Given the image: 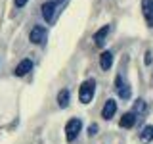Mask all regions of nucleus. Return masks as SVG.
<instances>
[{
  "label": "nucleus",
  "instance_id": "obj_13",
  "mask_svg": "<svg viewBox=\"0 0 153 144\" xmlns=\"http://www.w3.org/2000/svg\"><path fill=\"white\" fill-rule=\"evenodd\" d=\"M140 140H142L143 144H147V142L153 140V125H147V127L140 133Z\"/></svg>",
  "mask_w": 153,
  "mask_h": 144
},
{
  "label": "nucleus",
  "instance_id": "obj_8",
  "mask_svg": "<svg viewBox=\"0 0 153 144\" xmlns=\"http://www.w3.org/2000/svg\"><path fill=\"white\" fill-rule=\"evenodd\" d=\"M115 113H117V102H115V100H107V102L103 104V108H102V117L105 121H109Z\"/></svg>",
  "mask_w": 153,
  "mask_h": 144
},
{
  "label": "nucleus",
  "instance_id": "obj_6",
  "mask_svg": "<svg viewBox=\"0 0 153 144\" xmlns=\"http://www.w3.org/2000/svg\"><path fill=\"white\" fill-rule=\"evenodd\" d=\"M142 12L146 17V23L153 27V0H142Z\"/></svg>",
  "mask_w": 153,
  "mask_h": 144
},
{
  "label": "nucleus",
  "instance_id": "obj_5",
  "mask_svg": "<svg viewBox=\"0 0 153 144\" xmlns=\"http://www.w3.org/2000/svg\"><path fill=\"white\" fill-rule=\"evenodd\" d=\"M56 8H57V2L56 0H48V2L42 4V17L46 19L48 23H52L54 21V16H56Z\"/></svg>",
  "mask_w": 153,
  "mask_h": 144
},
{
  "label": "nucleus",
  "instance_id": "obj_1",
  "mask_svg": "<svg viewBox=\"0 0 153 144\" xmlns=\"http://www.w3.org/2000/svg\"><path fill=\"white\" fill-rule=\"evenodd\" d=\"M94 92H96V81L94 79L84 81V83L80 85V88H79V100L82 104H90L92 98H94Z\"/></svg>",
  "mask_w": 153,
  "mask_h": 144
},
{
  "label": "nucleus",
  "instance_id": "obj_3",
  "mask_svg": "<svg viewBox=\"0 0 153 144\" xmlns=\"http://www.w3.org/2000/svg\"><path fill=\"white\" fill-rule=\"evenodd\" d=\"M46 38H48V31L44 27H40V25L33 27L31 33H29V40H31L33 44H44Z\"/></svg>",
  "mask_w": 153,
  "mask_h": 144
},
{
  "label": "nucleus",
  "instance_id": "obj_4",
  "mask_svg": "<svg viewBox=\"0 0 153 144\" xmlns=\"http://www.w3.org/2000/svg\"><path fill=\"white\" fill-rule=\"evenodd\" d=\"M115 88H117V94L121 96L123 100H128V98L132 96L130 85H128L126 81L123 79V75H117V79H115Z\"/></svg>",
  "mask_w": 153,
  "mask_h": 144
},
{
  "label": "nucleus",
  "instance_id": "obj_9",
  "mask_svg": "<svg viewBox=\"0 0 153 144\" xmlns=\"http://www.w3.org/2000/svg\"><path fill=\"white\" fill-rule=\"evenodd\" d=\"M31 69H33V62L29 60V58H27V60H21L17 64V67H16V75L17 77H25Z\"/></svg>",
  "mask_w": 153,
  "mask_h": 144
},
{
  "label": "nucleus",
  "instance_id": "obj_2",
  "mask_svg": "<svg viewBox=\"0 0 153 144\" xmlns=\"http://www.w3.org/2000/svg\"><path fill=\"white\" fill-rule=\"evenodd\" d=\"M80 129H82V121L80 119H69L65 125V138L69 142H73L76 136H79V133H80Z\"/></svg>",
  "mask_w": 153,
  "mask_h": 144
},
{
  "label": "nucleus",
  "instance_id": "obj_12",
  "mask_svg": "<svg viewBox=\"0 0 153 144\" xmlns=\"http://www.w3.org/2000/svg\"><path fill=\"white\" fill-rule=\"evenodd\" d=\"M69 100H71L69 90L67 88L59 90V94H57V106H59V108H67V106H69Z\"/></svg>",
  "mask_w": 153,
  "mask_h": 144
},
{
  "label": "nucleus",
  "instance_id": "obj_7",
  "mask_svg": "<svg viewBox=\"0 0 153 144\" xmlns=\"http://www.w3.org/2000/svg\"><path fill=\"white\" fill-rule=\"evenodd\" d=\"M109 31H111V25H103L102 29H98V31H96V35H94V42H96V46H100V48H102V46L105 44Z\"/></svg>",
  "mask_w": 153,
  "mask_h": 144
},
{
  "label": "nucleus",
  "instance_id": "obj_11",
  "mask_svg": "<svg viewBox=\"0 0 153 144\" xmlns=\"http://www.w3.org/2000/svg\"><path fill=\"white\" fill-rule=\"evenodd\" d=\"M136 113H132V112H128V113H124L123 115V117H121V123H119V125H121V127L123 129H132L134 127V123H136Z\"/></svg>",
  "mask_w": 153,
  "mask_h": 144
},
{
  "label": "nucleus",
  "instance_id": "obj_14",
  "mask_svg": "<svg viewBox=\"0 0 153 144\" xmlns=\"http://www.w3.org/2000/svg\"><path fill=\"white\" fill-rule=\"evenodd\" d=\"M146 110H147V106H146L143 100H136L134 106H132V113H136V115H143V113H146Z\"/></svg>",
  "mask_w": 153,
  "mask_h": 144
},
{
  "label": "nucleus",
  "instance_id": "obj_10",
  "mask_svg": "<svg viewBox=\"0 0 153 144\" xmlns=\"http://www.w3.org/2000/svg\"><path fill=\"white\" fill-rule=\"evenodd\" d=\"M111 65H113V54L109 50L102 52V56H100V67L103 71H107V69H111Z\"/></svg>",
  "mask_w": 153,
  "mask_h": 144
},
{
  "label": "nucleus",
  "instance_id": "obj_16",
  "mask_svg": "<svg viewBox=\"0 0 153 144\" xmlns=\"http://www.w3.org/2000/svg\"><path fill=\"white\" fill-rule=\"evenodd\" d=\"M27 2H29V0H13V4H16L17 8H23V6H25Z\"/></svg>",
  "mask_w": 153,
  "mask_h": 144
},
{
  "label": "nucleus",
  "instance_id": "obj_15",
  "mask_svg": "<svg viewBox=\"0 0 153 144\" xmlns=\"http://www.w3.org/2000/svg\"><path fill=\"white\" fill-rule=\"evenodd\" d=\"M96 133H98V125L94 123V125H90V127H88V134H90V136H94Z\"/></svg>",
  "mask_w": 153,
  "mask_h": 144
},
{
  "label": "nucleus",
  "instance_id": "obj_17",
  "mask_svg": "<svg viewBox=\"0 0 153 144\" xmlns=\"http://www.w3.org/2000/svg\"><path fill=\"white\" fill-rule=\"evenodd\" d=\"M151 56H153V54H151L149 50H147V52H146V60H143V62H146V65H149V64H151Z\"/></svg>",
  "mask_w": 153,
  "mask_h": 144
}]
</instances>
